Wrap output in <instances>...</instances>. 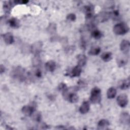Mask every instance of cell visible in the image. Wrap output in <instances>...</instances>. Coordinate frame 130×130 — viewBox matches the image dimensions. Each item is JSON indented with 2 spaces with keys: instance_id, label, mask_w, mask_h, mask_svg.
I'll return each mask as SVG.
<instances>
[{
  "instance_id": "obj_1",
  "label": "cell",
  "mask_w": 130,
  "mask_h": 130,
  "mask_svg": "<svg viewBox=\"0 0 130 130\" xmlns=\"http://www.w3.org/2000/svg\"><path fill=\"white\" fill-rule=\"evenodd\" d=\"M101 90L98 87L93 88L90 92V101L92 104H99L101 101Z\"/></svg>"
},
{
  "instance_id": "obj_2",
  "label": "cell",
  "mask_w": 130,
  "mask_h": 130,
  "mask_svg": "<svg viewBox=\"0 0 130 130\" xmlns=\"http://www.w3.org/2000/svg\"><path fill=\"white\" fill-rule=\"evenodd\" d=\"M13 78H16L20 80L24 81L27 79V76L25 75V72L24 69L21 67H18L12 71L11 73Z\"/></svg>"
},
{
  "instance_id": "obj_3",
  "label": "cell",
  "mask_w": 130,
  "mask_h": 130,
  "mask_svg": "<svg viewBox=\"0 0 130 130\" xmlns=\"http://www.w3.org/2000/svg\"><path fill=\"white\" fill-rule=\"evenodd\" d=\"M113 30L116 35H122L126 34L128 31L129 27L124 23H119L114 26Z\"/></svg>"
},
{
  "instance_id": "obj_4",
  "label": "cell",
  "mask_w": 130,
  "mask_h": 130,
  "mask_svg": "<svg viewBox=\"0 0 130 130\" xmlns=\"http://www.w3.org/2000/svg\"><path fill=\"white\" fill-rule=\"evenodd\" d=\"M43 47V43L41 41H38L34 43L30 47V51L35 55H39Z\"/></svg>"
},
{
  "instance_id": "obj_5",
  "label": "cell",
  "mask_w": 130,
  "mask_h": 130,
  "mask_svg": "<svg viewBox=\"0 0 130 130\" xmlns=\"http://www.w3.org/2000/svg\"><path fill=\"white\" fill-rule=\"evenodd\" d=\"M117 102L120 107H125L128 103L127 95L125 94H121L117 96Z\"/></svg>"
},
{
  "instance_id": "obj_6",
  "label": "cell",
  "mask_w": 130,
  "mask_h": 130,
  "mask_svg": "<svg viewBox=\"0 0 130 130\" xmlns=\"http://www.w3.org/2000/svg\"><path fill=\"white\" fill-rule=\"evenodd\" d=\"M94 17L96 22H103L107 21L110 18V14L106 12H102Z\"/></svg>"
},
{
  "instance_id": "obj_7",
  "label": "cell",
  "mask_w": 130,
  "mask_h": 130,
  "mask_svg": "<svg viewBox=\"0 0 130 130\" xmlns=\"http://www.w3.org/2000/svg\"><path fill=\"white\" fill-rule=\"evenodd\" d=\"M130 43L127 40H123L120 45L121 51L124 54H127L129 51Z\"/></svg>"
},
{
  "instance_id": "obj_8",
  "label": "cell",
  "mask_w": 130,
  "mask_h": 130,
  "mask_svg": "<svg viewBox=\"0 0 130 130\" xmlns=\"http://www.w3.org/2000/svg\"><path fill=\"white\" fill-rule=\"evenodd\" d=\"M22 113L27 116H30L32 115L35 111V108L34 106L26 105L23 106L21 109Z\"/></svg>"
},
{
  "instance_id": "obj_9",
  "label": "cell",
  "mask_w": 130,
  "mask_h": 130,
  "mask_svg": "<svg viewBox=\"0 0 130 130\" xmlns=\"http://www.w3.org/2000/svg\"><path fill=\"white\" fill-rule=\"evenodd\" d=\"M128 61V57L126 56V54H124L120 56H119L117 58V63L118 67H121L125 66Z\"/></svg>"
},
{
  "instance_id": "obj_10",
  "label": "cell",
  "mask_w": 130,
  "mask_h": 130,
  "mask_svg": "<svg viewBox=\"0 0 130 130\" xmlns=\"http://www.w3.org/2000/svg\"><path fill=\"white\" fill-rule=\"evenodd\" d=\"M120 121L121 123L124 125H129L130 118L129 113L127 112H123L120 116Z\"/></svg>"
},
{
  "instance_id": "obj_11",
  "label": "cell",
  "mask_w": 130,
  "mask_h": 130,
  "mask_svg": "<svg viewBox=\"0 0 130 130\" xmlns=\"http://www.w3.org/2000/svg\"><path fill=\"white\" fill-rule=\"evenodd\" d=\"M83 12L85 14V17L93 16V7L91 5H86L83 7Z\"/></svg>"
},
{
  "instance_id": "obj_12",
  "label": "cell",
  "mask_w": 130,
  "mask_h": 130,
  "mask_svg": "<svg viewBox=\"0 0 130 130\" xmlns=\"http://www.w3.org/2000/svg\"><path fill=\"white\" fill-rule=\"evenodd\" d=\"M77 59L78 66L82 67L85 65L87 61V57L85 55L80 54L77 56Z\"/></svg>"
},
{
  "instance_id": "obj_13",
  "label": "cell",
  "mask_w": 130,
  "mask_h": 130,
  "mask_svg": "<svg viewBox=\"0 0 130 130\" xmlns=\"http://www.w3.org/2000/svg\"><path fill=\"white\" fill-rule=\"evenodd\" d=\"M109 121L105 119L100 120L98 123V129H105L109 126Z\"/></svg>"
},
{
  "instance_id": "obj_14",
  "label": "cell",
  "mask_w": 130,
  "mask_h": 130,
  "mask_svg": "<svg viewBox=\"0 0 130 130\" xmlns=\"http://www.w3.org/2000/svg\"><path fill=\"white\" fill-rule=\"evenodd\" d=\"M90 109L89 103L87 101H84L79 108V111L81 114L87 113Z\"/></svg>"
},
{
  "instance_id": "obj_15",
  "label": "cell",
  "mask_w": 130,
  "mask_h": 130,
  "mask_svg": "<svg viewBox=\"0 0 130 130\" xmlns=\"http://www.w3.org/2000/svg\"><path fill=\"white\" fill-rule=\"evenodd\" d=\"M3 38L5 43L8 45L12 44L14 41L13 36L11 32H7L6 34H4L3 36Z\"/></svg>"
},
{
  "instance_id": "obj_16",
  "label": "cell",
  "mask_w": 130,
  "mask_h": 130,
  "mask_svg": "<svg viewBox=\"0 0 130 130\" xmlns=\"http://www.w3.org/2000/svg\"><path fill=\"white\" fill-rule=\"evenodd\" d=\"M130 80L129 78H127L126 79L121 81L119 83V88L122 90H126L129 87Z\"/></svg>"
},
{
  "instance_id": "obj_17",
  "label": "cell",
  "mask_w": 130,
  "mask_h": 130,
  "mask_svg": "<svg viewBox=\"0 0 130 130\" xmlns=\"http://www.w3.org/2000/svg\"><path fill=\"white\" fill-rule=\"evenodd\" d=\"M45 68L46 69L50 72H53L56 68V63L53 60L48 61L45 63Z\"/></svg>"
},
{
  "instance_id": "obj_18",
  "label": "cell",
  "mask_w": 130,
  "mask_h": 130,
  "mask_svg": "<svg viewBox=\"0 0 130 130\" xmlns=\"http://www.w3.org/2000/svg\"><path fill=\"white\" fill-rule=\"evenodd\" d=\"M81 68L80 67L77 66L75 67L71 71L70 76L71 77H78L80 75L81 73Z\"/></svg>"
},
{
  "instance_id": "obj_19",
  "label": "cell",
  "mask_w": 130,
  "mask_h": 130,
  "mask_svg": "<svg viewBox=\"0 0 130 130\" xmlns=\"http://www.w3.org/2000/svg\"><path fill=\"white\" fill-rule=\"evenodd\" d=\"M8 23L9 25L13 28H18L20 26L19 21L15 18H12L8 20Z\"/></svg>"
},
{
  "instance_id": "obj_20",
  "label": "cell",
  "mask_w": 130,
  "mask_h": 130,
  "mask_svg": "<svg viewBox=\"0 0 130 130\" xmlns=\"http://www.w3.org/2000/svg\"><path fill=\"white\" fill-rule=\"evenodd\" d=\"M116 89L114 87L109 88L107 92V95L108 99H113L116 95Z\"/></svg>"
},
{
  "instance_id": "obj_21",
  "label": "cell",
  "mask_w": 130,
  "mask_h": 130,
  "mask_svg": "<svg viewBox=\"0 0 130 130\" xmlns=\"http://www.w3.org/2000/svg\"><path fill=\"white\" fill-rule=\"evenodd\" d=\"M101 58L105 62H108L111 60L112 58V53L111 52H106L103 53L101 55Z\"/></svg>"
},
{
  "instance_id": "obj_22",
  "label": "cell",
  "mask_w": 130,
  "mask_h": 130,
  "mask_svg": "<svg viewBox=\"0 0 130 130\" xmlns=\"http://www.w3.org/2000/svg\"><path fill=\"white\" fill-rule=\"evenodd\" d=\"M91 36L95 39H100L103 36V34L101 31L97 29H94L91 31Z\"/></svg>"
},
{
  "instance_id": "obj_23",
  "label": "cell",
  "mask_w": 130,
  "mask_h": 130,
  "mask_svg": "<svg viewBox=\"0 0 130 130\" xmlns=\"http://www.w3.org/2000/svg\"><path fill=\"white\" fill-rule=\"evenodd\" d=\"M101 52V48L98 46L92 47L88 51V54L90 55H96Z\"/></svg>"
},
{
  "instance_id": "obj_24",
  "label": "cell",
  "mask_w": 130,
  "mask_h": 130,
  "mask_svg": "<svg viewBox=\"0 0 130 130\" xmlns=\"http://www.w3.org/2000/svg\"><path fill=\"white\" fill-rule=\"evenodd\" d=\"M12 5L11 2H5L3 5V9L6 13H10Z\"/></svg>"
},
{
  "instance_id": "obj_25",
  "label": "cell",
  "mask_w": 130,
  "mask_h": 130,
  "mask_svg": "<svg viewBox=\"0 0 130 130\" xmlns=\"http://www.w3.org/2000/svg\"><path fill=\"white\" fill-rule=\"evenodd\" d=\"M33 66L35 67H38L41 64V60L39 55H35L32 61Z\"/></svg>"
},
{
  "instance_id": "obj_26",
  "label": "cell",
  "mask_w": 130,
  "mask_h": 130,
  "mask_svg": "<svg viewBox=\"0 0 130 130\" xmlns=\"http://www.w3.org/2000/svg\"><path fill=\"white\" fill-rule=\"evenodd\" d=\"M47 31L50 33V34H53L55 33L56 31V25L54 23H50L48 28H47Z\"/></svg>"
},
{
  "instance_id": "obj_27",
  "label": "cell",
  "mask_w": 130,
  "mask_h": 130,
  "mask_svg": "<svg viewBox=\"0 0 130 130\" xmlns=\"http://www.w3.org/2000/svg\"><path fill=\"white\" fill-rule=\"evenodd\" d=\"M32 115V118L35 121L39 122L41 121L42 116L40 112H38L34 113Z\"/></svg>"
},
{
  "instance_id": "obj_28",
  "label": "cell",
  "mask_w": 130,
  "mask_h": 130,
  "mask_svg": "<svg viewBox=\"0 0 130 130\" xmlns=\"http://www.w3.org/2000/svg\"><path fill=\"white\" fill-rule=\"evenodd\" d=\"M109 14H110V17H111L115 19V18H117L119 16V11L117 10H115L113 11L111 13H110Z\"/></svg>"
},
{
  "instance_id": "obj_29",
  "label": "cell",
  "mask_w": 130,
  "mask_h": 130,
  "mask_svg": "<svg viewBox=\"0 0 130 130\" xmlns=\"http://www.w3.org/2000/svg\"><path fill=\"white\" fill-rule=\"evenodd\" d=\"M67 19L71 21H75L76 19V16L73 13H70L67 15Z\"/></svg>"
},
{
  "instance_id": "obj_30",
  "label": "cell",
  "mask_w": 130,
  "mask_h": 130,
  "mask_svg": "<svg viewBox=\"0 0 130 130\" xmlns=\"http://www.w3.org/2000/svg\"><path fill=\"white\" fill-rule=\"evenodd\" d=\"M67 89V87L66 84L63 83H60L58 86V89L59 91H61L62 92L63 91H64L65 90H66Z\"/></svg>"
},
{
  "instance_id": "obj_31",
  "label": "cell",
  "mask_w": 130,
  "mask_h": 130,
  "mask_svg": "<svg viewBox=\"0 0 130 130\" xmlns=\"http://www.w3.org/2000/svg\"><path fill=\"white\" fill-rule=\"evenodd\" d=\"M35 76L36 77H37L38 78H41L42 77V72L40 70V69H37L35 72Z\"/></svg>"
},
{
  "instance_id": "obj_32",
  "label": "cell",
  "mask_w": 130,
  "mask_h": 130,
  "mask_svg": "<svg viewBox=\"0 0 130 130\" xmlns=\"http://www.w3.org/2000/svg\"><path fill=\"white\" fill-rule=\"evenodd\" d=\"M15 3H19V4H25L27 3L28 2V1H14Z\"/></svg>"
},
{
  "instance_id": "obj_33",
  "label": "cell",
  "mask_w": 130,
  "mask_h": 130,
  "mask_svg": "<svg viewBox=\"0 0 130 130\" xmlns=\"http://www.w3.org/2000/svg\"><path fill=\"white\" fill-rule=\"evenodd\" d=\"M0 71H1V74H3L5 72V67H4V66H3V64L1 65Z\"/></svg>"
}]
</instances>
